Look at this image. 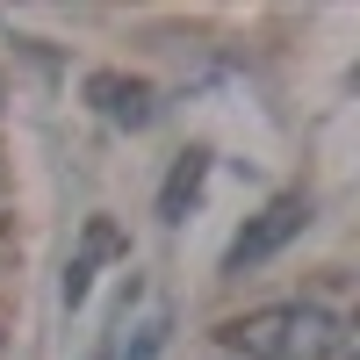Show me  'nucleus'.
Instances as JSON below:
<instances>
[{"label":"nucleus","mask_w":360,"mask_h":360,"mask_svg":"<svg viewBox=\"0 0 360 360\" xmlns=\"http://www.w3.org/2000/svg\"><path fill=\"white\" fill-rule=\"evenodd\" d=\"M231 360H339L346 353V317L324 303H266L252 317L224 324Z\"/></svg>","instance_id":"obj_1"},{"label":"nucleus","mask_w":360,"mask_h":360,"mask_svg":"<svg viewBox=\"0 0 360 360\" xmlns=\"http://www.w3.org/2000/svg\"><path fill=\"white\" fill-rule=\"evenodd\" d=\"M303 224H310V202H303V195H281V202H266L259 217H252L245 231L231 238V252H224V274H245V266L274 259V252H281V245H288V238L303 231Z\"/></svg>","instance_id":"obj_2"},{"label":"nucleus","mask_w":360,"mask_h":360,"mask_svg":"<svg viewBox=\"0 0 360 360\" xmlns=\"http://www.w3.org/2000/svg\"><path fill=\"white\" fill-rule=\"evenodd\" d=\"M159 339H166V317H152V324H144V339H137L123 360H152V353H159Z\"/></svg>","instance_id":"obj_3"},{"label":"nucleus","mask_w":360,"mask_h":360,"mask_svg":"<svg viewBox=\"0 0 360 360\" xmlns=\"http://www.w3.org/2000/svg\"><path fill=\"white\" fill-rule=\"evenodd\" d=\"M224 360H231V353H224Z\"/></svg>","instance_id":"obj_4"}]
</instances>
